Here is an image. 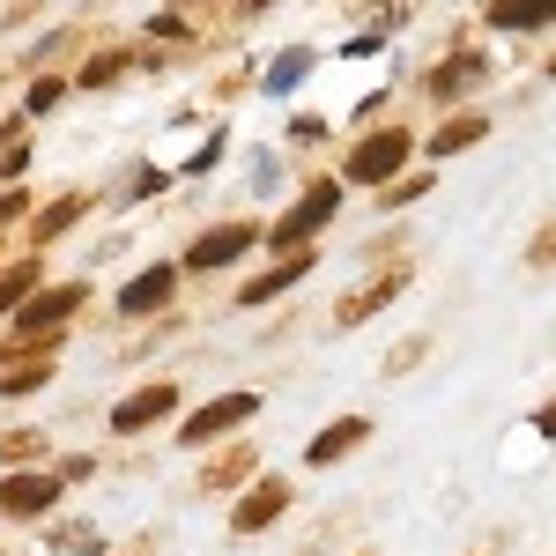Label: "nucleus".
<instances>
[{"mask_svg": "<svg viewBox=\"0 0 556 556\" xmlns=\"http://www.w3.org/2000/svg\"><path fill=\"white\" fill-rule=\"evenodd\" d=\"M334 215H342V178H319V186H304V201L282 215V223H275L260 245H275V253H298V245H312V230H327Z\"/></svg>", "mask_w": 556, "mask_h": 556, "instance_id": "nucleus-1", "label": "nucleus"}, {"mask_svg": "<svg viewBox=\"0 0 556 556\" xmlns=\"http://www.w3.org/2000/svg\"><path fill=\"white\" fill-rule=\"evenodd\" d=\"M408 156H416V134L408 127H379V134H364V141L349 149L342 178H356V186H386V178H401Z\"/></svg>", "mask_w": 556, "mask_h": 556, "instance_id": "nucleus-2", "label": "nucleus"}, {"mask_svg": "<svg viewBox=\"0 0 556 556\" xmlns=\"http://www.w3.org/2000/svg\"><path fill=\"white\" fill-rule=\"evenodd\" d=\"M253 416H260V393H215L201 416H186V424H178V445H186V453H201V445H215V438L245 430Z\"/></svg>", "mask_w": 556, "mask_h": 556, "instance_id": "nucleus-3", "label": "nucleus"}, {"mask_svg": "<svg viewBox=\"0 0 556 556\" xmlns=\"http://www.w3.org/2000/svg\"><path fill=\"white\" fill-rule=\"evenodd\" d=\"M75 312H83V282H52V290H38V298L15 312V334L23 342H52Z\"/></svg>", "mask_w": 556, "mask_h": 556, "instance_id": "nucleus-4", "label": "nucleus"}, {"mask_svg": "<svg viewBox=\"0 0 556 556\" xmlns=\"http://www.w3.org/2000/svg\"><path fill=\"white\" fill-rule=\"evenodd\" d=\"M178 408V386L172 379H149V386H134L127 401L112 408V438H141V430L156 424V416H172Z\"/></svg>", "mask_w": 556, "mask_h": 556, "instance_id": "nucleus-5", "label": "nucleus"}, {"mask_svg": "<svg viewBox=\"0 0 556 556\" xmlns=\"http://www.w3.org/2000/svg\"><path fill=\"white\" fill-rule=\"evenodd\" d=\"M282 513H290V482L267 475V482H253V490L230 505V534H260V527H275Z\"/></svg>", "mask_w": 556, "mask_h": 556, "instance_id": "nucleus-6", "label": "nucleus"}, {"mask_svg": "<svg viewBox=\"0 0 556 556\" xmlns=\"http://www.w3.org/2000/svg\"><path fill=\"white\" fill-rule=\"evenodd\" d=\"M253 245H260L253 223H215L208 238H193V245H186V267H201V275H208V267H230V260H245Z\"/></svg>", "mask_w": 556, "mask_h": 556, "instance_id": "nucleus-7", "label": "nucleus"}, {"mask_svg": "<svg viewBox=\"0 0 556 556\" xmlns=\"http://www.w3.org/2000/svg\"><path fill=\"white\" fill-rule=\"evenodd\" d=\"M60 490H67V475H8L0 482V513L8 519H38L60 505Z\"/></svg>", "mask_w": 556, "mask_h": 556, "instance_id": "nucleus-8", "label": "nucleus"}, {"mask_svg": "<svg viewBox=\"0 0 556 556\" xmlns=\"http://www.w3.org/2000/svg\"><path fill=\"white\" fill-rule=\"evenodd\" d=\"M172 290H178V267L156 260V267H141L127 290H119V312H127V319H156V312L172 304Z\"/></svg>", "mask_w": 556, "mask_h": 556, "instance_id": "nucleus-9", "label": "nucleus"}, {"mask_svg": "<svg viewBox=\"0 0 556 556\" xmlns=\"http://www.w3.org/2000/svg\"><path fill=\"white\" fill-rule=\"evenodd\" d=\"M401 290H408V267H386L379 282H364V290H349V298L334 304V327H364V319H371V312H386Z\"/></svg>", "mask_w": 556, "mask_h": 556, "instance_id": "nucleus-10", "label": "nucleus"}, {"mask_svg": "<svg viewBox=\"0 0 556 556\" xmlns=\"http://www.w3.org/2000/svg\"><path fill=\"white\" fill-rule=\"evenodd\" d=\"M364 438H371V416H342V424H327L312 445H304V460H312V468H334V460H349Z\"/></svg>", "mask_w": 556, "mask_h": 556, "instance_id": "nucleus-11", "label": "nucleus"}, {"mask_svg": "<svg viewBox=\"0 0 556 556\" xmlns=\"http://www.w3.org/2000/svg\"><path fill=\"white\" fill-rule=\"evenodd\" d=\"M490 83V60H482V52H460V60H445V67H430V97H438V104H453V97H468V89H482Z\"/></svg>", "mask_w": 556, "mask_h": 556, "instance_id": "nucleus-12", "label": "nucleus"}, {"mask_svg": "<svg viewBox=\"0 0 556 556\" xmlns=\"http://www.w3.org/2000/svg\"><path fill=\"white\" fill-rule=\"evenodd\" d=\"M304 275H312V245H298V253L275 260L267 275H253V282L238 290V304H267V298H282V290H290V282H304Z\"/></svg>", "mask_w": 556, "mask_h": 556, "instance_id": "nucleus-13", "label": "nucleus"}, {"mask_svg": "<svg viewBox=\"0 0 556 556\" xmlns=\"http://www.w3.org/2000/svg\"><path fill=\"white\" fill-rule=\"evenodd\" d=\"M482 134H490V119H482V112H453V119L430 134L424 149H430V164H438V156H460V149H475Z\"/></svg>", "mask_w": 556, "mask_h": 556, "instance_id": "nucleus-14", "label": "nucleus"}, {"mask_svg": "<svg viewBox=\"0 0 556 556\" xmlns=\"http://www.w3.org/2000/svg\"><path fill=\"white\" fill-rule=\"evenodd\" d=\"M38 290H45V267H38V260H15V267H0V312H8V319H15L23 304L38 298Z\"/></svg>", "mask_w": 556, "mask_h": 556, "instance_id": "nucleus-15", "label": "nucleus"}, {"mask_svg": "<svg viewBox=\"0 0 556 556\" xmlns=\"http://www.w3.org/2000/svg\"><path fill=\"white\" fill-rule=\"evenodd\" d=\"M490 23L497 30H542V23H556V0H490Z\"/></svg>", "mask_w": 556, "mask_h": 556, "instance_id": "nucleus-16", "label": "nucleus"}, {"mask_svg": "<svg viewBox=\"0 0 556 556\" xmlns=\"http://www.w3.org/2000/svg\"><path fill=\"white\" fill-rule=\"evenodd\" d=\"M83 215H89V193H67V201H52V208L30 223V238H38V245H52V238H60V230H75Z\"/></svg>", "mask_w": 556, "mask_h": 556, "instance_id": "nucleus-17", "label": "nucleus"}, {"mask_svg": "<svg viewBox=\"0 0 556 556\" xmlns=\"http://www.w3.org/2000/svg\"><path fill=\"white\" fill-rule=\"evenodd\" d=\"M52 379V364H0V393H8V401H23V393H38V386Z\"/></svg>", "mask_w": 556, "mask_h": 556, "instance_id": "nucleus-18", "label": "nucleus"}, {"mask_svg": "<svg viewBox=\"0 0 556 556\" xmlns=\"http://www.w3.org/2000/svg\"><path fill=\"white\" fill-rule=\"evenodd\" d=\"M304 67H312V52H282V60H275V67H267V89H275V97H282V89H298L304 83Z\"/></svg>", "mask_w": 556, "mask_h": 556, "instance_id": "nucleus-19", "label": "nucleus"}, {"mask_svg": "<svg viewBox=\"0 0 556 556\" xmlns=\"http://www.w3.org/2000/svg\"><path fill=\"white\" fill-rule=\"evenodd\" d=\"M119 75H127V52H97V60L83 67V89H112Z\"/></svg>", "mask_w": 556, "mask_h": 556, "instance_id": "nucleus-20", "label": "nucleus"}, {"mask_svg": "<svg viewBox=\"0 0 556 556\" xmlns=\"http://www.w3.org/2000/svg\"><path fill=\"white\" fill-rule=\"evenodd\" d=\"M253 475V453H230V460H215L208 475H201V490H230V482H245Z\"/></svg>", "mask_w": 556, "mask_h": 556, "instance_id": "nucleus-21", "label": "nucleus"}, {"mask_svg": "<svg viewBox=\"0 0 556 556\" xmlns=\"http://www.w3.org/2000/svg\"><path fill=\"white\" fill-rule=\"evenodd\" d=\"M52 549H67V556H104V542H97V527H60V534H52Z\"/></svg>", "mask_w": 556, "mask_h": 556, "instance_id": "nucleus-22", "label": "nucleus"}, {"mask_svg": "<svg viewBox=\"0 0 556 556\" xmlns=\"http://www.w3.org/2000/svg\"><path fill=\"white\" fill-rule=\"evenodd\" d=\"M38 453H45L38 430H0V460H38Z\"/></svg>", "mask_w": 556, "mask_h": 556, "instance_id": "nucleus-23", "label": "nucleus"}, {"mask_svg": "<svg viewBox=\"0 0 556 556\" xmlns=\"http://www.w3.org/2000/svg\"><path fill=\"white\" fill-rule=\"evenodd\" d=\"M60 97H67V83H60V75H38V83H30V97H23V112H52Z\"/></svg>", "mask_w": 556, "mask_h": 556, "instance_id": "nucleus-24", "label": "nucleus"}, {"mask_svg": "<svg viewBox=\"0 0 556 556\" xmlns=\"http://www.w3.org/2000/svg\"><path fill=\"white\" fill-rule=\"evenodd\" d=\"M424 193H430V178H393L379 193V208H408V201H424Z\"/></svg>", "mask_w": 556, "mask_h": 556, "instance_id": "nucleus-25", "label": "nucleus"}, {"mask_svg": "<svg viewBox=\"0 0 556 556\" xmlns=\"http://www.w3.org/2000/svg\"><path fill=\"white\" fill-rule=\"evenodd\" d=\"M527 267H556V223L534 230V245H527Z\"/></svg>", "mask_w": 556, "mask_h": 556, "instance_id": "nucleus-26", "label": "nucleus"}, {"mask_svg": "<svg viewBox=\"0 0 556 556\" xmlns=\"http://www.w3.org/2000/svg\"><path fill=\"white\" fill-rule=\"evenodd\" d=\"M23 164H30V141H8L0 149V178H23Z\"/></svg>", "mask_w": 556, "mask_h": 556, "instance_id": "nucleus-27", "label": "nucleus"}, {"mask_svg": "<svg viewBox=\"0 0 556 556\" xmlns=\"http://www.w3.org/2000/svg\"><path fill=\"white\" fill-rule=\"evenodd\" d=\"M416 356H424V334H416V342H401V349H393V356H386V371H416Z\"/></svg>", "mask_w": 556, "mask_h": 556, "instance_id": "nucleus-28", "label": "nucleus"}, {"mask_svg": "<svg viewBox=\"0 0 556 556\" xmlns=\"http://www.w3.org/2000/svg\"><path fill=\"white\" fill-rule=\"evenodd\" d=\"M23 208H30V193H0V230H8V223H15Z\"/></svg>", "mask_w": 556, "mask_h": 556, "instance_id": "nucleus-29", "label": "nucleus"}, {"mask_svg": "<svg viewBox=\"0 0 556 556\" xmlns=\"http://www.w3.org/2000/svg\"><path fill=\"white\" fill-rule=\"evenodd\" d=\"M534 430H542V438H556V401L542 408V416H534Z\"/></svg>", "mask_w": 556, "mask_h": 556, "instance_id": "nucleus-30", "label": "nucleus"}, {"mask_svg": "<svg viewBox=\"0 0 556 556\" xmlns=\"http://www.w3.org/2000/svg\"><path fill=\"white\" fill-rule=\"evenodd\" d=\"M549 75H556V60H549Z\"/></svg>", "mask_w": 556, "mask_h": 556, "instance_id": "nucleus-31", "label": "nucleus"}, {"mask_svg": "<svg viewBox=\"0 0 556 556\" xmlns=\"http://www.w3.org/2000/svg\"><path fill=\"white\" fill-rule=\"evenodd\" d=\"M186 8H193V0H186Z\"/></svg>", "mask_w": 556, "mask_h": 556, "instance_id": "nucleus-32", "label": "nucleus"}]
</instances>
